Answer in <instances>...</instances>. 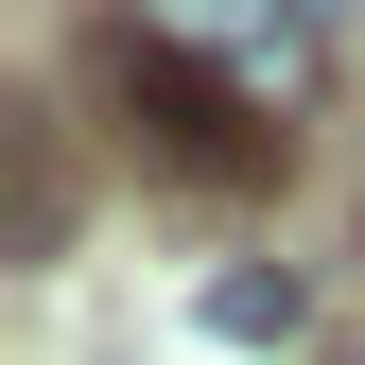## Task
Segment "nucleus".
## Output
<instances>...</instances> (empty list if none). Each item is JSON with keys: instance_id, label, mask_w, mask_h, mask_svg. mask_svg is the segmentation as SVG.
<instances>
[{"instance_id": "f257e3e1", "label": "nucleus", "mask_w": 365, "mask_h": 365, "mask_svg": "<svg viewBox=\"0 0 365 365\" xmlns=\"http://www.w3.org/2000/svg\"><path fill=\"white\" fill-rule=\"evenodd\" d=\"M122 35H157L174 70H209L226 105H261L279 140H296L313 70H331V0H122Z\"/></svg>"}, {"instance_id": "f03ea898", "label": "nucleus", "mask_w": 365, "mask_h": 365, "mask_svg": "<svg viewBox=\"0 0 365 365\" xmlns=\"http://www.w3.org/2000/svg\"><path fill=\"white\" fill-rule=\"evenodd\" d=\"M105 70H122V105L157 122V157H192V174H279V157H296L261 105H226V87H209V70H174L157 35H105Z\"/></svg>"}, {"instance_id": "7ed1b4c3", "label": "nucleus", "mask_w": 365, "mask_h": 365, "mask_svg": "<svg viewBox=\"0 0 365 365\" xmlns=\"http://www.w3.org/2000/svg\"><path fill=\"white\" fill-rule=\"evenodd\" d=\"M296 313H313V296L279 279V261H226V279H209V331H226V348H296Z\"/></svg>"}]
</instances>
